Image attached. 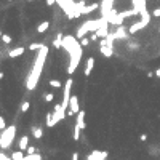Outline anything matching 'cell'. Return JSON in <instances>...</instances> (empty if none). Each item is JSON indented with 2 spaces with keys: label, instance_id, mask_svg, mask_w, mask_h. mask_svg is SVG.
I'll list each match as a JSON object with an SVG mask.
<instances>
[{
  "label": "cell",
  "instance_id": "cell-1",
  "mask_svg": "<svg viewBox=\"0 0 160 160\" xmlns=\"http://www.w3.org/2000/svg\"><path fill=\"white\" fill-rule=\"evenodd\" d=\"M46 54H48V46L43 45L42 48L39 50V53H37L34 66H32L29 75H27V79H26V88L29 90V91H32L37 87V83H39L40 74H42V69H43V64H45V59H46Z\"/></svg>",
  "mask_w": 160,
  "mask_h": 160
},
{
  "label": "cell",
  "instance_id": "cell-2",
  "mask_svg": "<svg viewBox=\"0 0 160 160\" xmlns=\"http://www.w3.org/2000/svg\"><path fill=\"white\" fill-rule=\"evenodd\" d=\"M106 23H109L106 16H101L99 19H90V21H85V23H83V24L79 27V29H77V39L80 40L82 37H85L88 32H96L99 27L104 26ZM109 24H110V23H109Z\"/></svg>",
  "mask_w": 160,
  "mask_h": 160
},
{
  "label": "cell",
  "instance_id": "cell-3",
  "mask_svg": "<svg viewBox=\"0 0 160 160\" xmlns=\"http://www.w3.org/2000/svg\"><path fill=\"white\" fill-rule=\"evenodd\" d=\"M15 136H16V127L15 125H10V127H6L5 130H2V133H0V149L6 150L8 147L13 144Z\"/></svg>",
  "mask_w": 160,
  "mask_h": 160
},
{
  "label": "cell",
  "instance_id": "cell-4",
  "mask_svg": "<svg viewBox=\"0 0 160 160\" xmlns=\"http://www.w3.org/2000/svg\"><path fill=\"white\" fill-rule=\"evenodd\" d=\"M82 43H79L77 46L74 48V51H71L69 54H71V63H69V67H67V74H74L75 72V69H77V66L80 64V61H82Z\"/></svg>",
  "mask_w": 160,
  "mask_h": 160
},
{
  "label": "cell",
  "instance_id": "cell-5",
  "mask_svg": "<svg viewBox=\"0 0 160 160\" xmlns=\"http://www.w3.org/2000/svg\"><path fill=\"white\" fill-rule=\"evenodd\" d=\"M133 8H135V10H138V13L141 15V18H143V21H146V23L149 24L150 16H152V15L147 11L146 0H133Z\"/></svg>",
  "mask_w": 160,
  "mask_h": 160
},
{
  "label": "cell",
  "instance_id": "cell-6",
  "mask_svg": "<svg viewBox=\"0 0 160 160\" xmlns=\"http://www.w3.org/2000/svg\"><path fill=\"white\" fill-rule=\"evenodd\" d=\"M66 115H67V112H66V109L63 107V104H56L54 109H53V120H51V127H54L56 123H58L59 120L66 119Z\"/></svg>",
  "mask_w": 160,
  "mask_h": 160
},
{
  "label": "cell",
  "instance_id": "cell-7",
  "mask_svg": "<svg viewBox=\"0 0 160 160\" xmlns=\"http://www.w3.org/2000/svg\"><path fill=\"white\" fill-rule=\"evenodd\" d=\"M72 79H67L64 83V95H63V107L64 109H69V101H71V88H72Z\"/></svg>",
  "mask_w": 160,
  "mask_h": 160
},
{
  "label": "cell",
  "instance_id": "cell-8",
  "mask_svg": "<svg viewBox=\"0 0 160 160\" xmlns=\"http://www.w3.org/2000/svg\"><path fill=\"white\" fill-rule=\"evenodd\" d=\"M112 5H114V0H102V2L99 3V11H101V16H106V15L112 10V8H114Z\"/></svg>",
  "mask_w": 160,
  "mask_h": 160
},
{
  "label": "cell",
  "instance_id": "cell-9",
  "mask_svg": "<svg viewBox=\"0 0 160 160\" xmlns=\"http://www.w3.org/2000/svg\"><path fill=\"white\" fill-rule=\"evenodd\" d=\"M85 0H77L75 2V10H74V18H79L80 15H83V10H85Z\"/></svg>",
  "mask_w": 160,
  "mask_h": 160
},
{
  "label": "cell",
  "instance_id": "cell-10",
  "mask_svg": "<svg viewBox=\"0 0 160 160\" xmlns=\"http://www.w3.org/2000/svg\"><path fill=\"white\" fill-rule=\"evenodd\" d=\"M99 51L102 56H106V58H112V54H114V48L106 43H99Z\"/></svg>",
  "mask_w": 160,
  "mask_h": 160
},
{
  "label": "cell",
  "instance_id": "cell-11",
  "mask_svg": "<svg viewBox=\"0 0 160 160\" xmlns=\"http://www.w3.org/2000/svg\"><path fill=\"white\" fill-rule=\"evenodd\" d=\"M146 26H147V23L141 19V21H138V23H135V24H131V26H130V29H128V32H130V34H136L138 31L144 29Z\"/></svg>",
  "mask_w": 160,
  "mask_h": 160
},
{
  "label": "cell",
  "instance_id": "cell-12",
  "mask_svg": "<svg viewBox=\"0 0 160 160\" xmlns=\"http://www.w3.org/2000/svg\"><path fill=\"white\" fill-rule=\"evenodd\" d=\"M75 122H77L75 125H79L82 130H85V127H87V123H85V112L79 110V112H77V120H75Z\"/></svg>",
  "mask_w": 160,
  "mask_h": 160
},
{
  "label": "cell",
  "instance_id": "cell-13",
  "mask_svg": "<svg viewBox=\"0 0 160 160\" xmlns=\"http://www.w3.org/2000/svg\"><path fill=\"white\" fill-rule=\"evenodd\" d=\"M128 31L125 29V27H123V24H122V26H117V31H115V39H127V37H128Z\"/></svg>",
  "mask_w": 160,
  "mask_h": 160
},
{
  "label": "cell",
  "instance_id": "cell-14",
  "mask_svg": "<svg viewBox=\"0 0 160 160\" xmlns=\"http://www.w3.org/2000/svg\"><path fill=\"white\" fill-rule=\"evenodd\" d=\"M24 46H16V48H13V50H10V53H8V56L10 58H19V56L24 53Z\"/></svg>",
  "mask_w": 160,
  "mask_h": 160
},
{
  "label": "cell",
  "instance_id": "cell-15",
  "mask_svg": "<svg viewBox=\"0 0 160 160\" xmlns=\"http://www.w3.org/2000/svg\"><path fill=\"white\" fill-rule=\"evenodd\" d=\"M69 109H72L75 114H77V112L80 110L79 109V98L77 96H71V101H69Z\"/></svg>",
  "mask_w": 160,
  "mask_h": 160
},
{
  "label": "cell",
  "instance_id": "cell-16",
  "mask_svg": "<svg viewBox=\"0 0 160 160\" xmlns=\"http://www.w3.org/2000/svg\"><path fill=\"white\" fill-rule=\"evenodd\" d=\"M27 146H29V136L24 135V136L19 139V143H18V147H19L21 150H26V149H27Z\"/></svg>",
  "mask_w": 160,
  "mask_h": 160
},
{
  "label": "cell",
  "instance_id": "cell-17",
  "mask_svg": "<svg viewBox=\"0 0 160 160\" xmlns=\"http://www.w3.org/2000/svg\"><path fill=\"white\" fill-rule=\"evenodd\" d=\"M93 66H95V58H88V61H87V67H85V75H87V77L91 74Z\"/></svg>",
  "mask_w": 160,
  "mask_h": 160
},
{
  "label": "cell",
  "instance_id": "cell-18",
  "mask_svg": "<svg viewBox=\"0 0 160 160\" xmlns=\"http://www.w3.org/2000/svg\"><path fill=\"white\" fill-rule=\"evenodd\" d=\"M53 46H54V48H61V46H63V34L61 32L56 34V39L53 40Z\"/></svg>",
  "mask_w": 160,
  "mask_h": 160
},
{
  "label": "cell",
  "instance_id": "cell-19",
  "mask_svg": "<svg viewBox=\"0 0 160 160\" xmlns=\"http://www.w3.org/2000/svg\"><path fill=\"white\" fill-rule=\"evenodd\" d=\"M48 27H50V23L48 21H43V23H40L39 26H37V32H39V34H45Z\"/></svg>",
  "mask_w": 160,
  "mask_h": 160
},
{
  "label": "cell",
  "instance_id": "cell-20",
  "mask_svg": "<svg viewBox=\"0 0 160 160\" xmlns=\"http://www.w3.org/2000/svg\"><path fill=\"white\" fill-rule=\"evenodd\" d=\"M95 10H99V3H91V5H87V6H85V10H83V15L91 13V11H95Z\"/></svg>",
  "mask_w": 160,
  "mask_h": 160
},
{
  "label": "cell",
  "instance_id": "cell-21",
  "mask_svg": "<svg viewBox=\"0 0 160 160\" xmlns=\"http://www.w3.org/2000/svg\"><path fill=\"white\" fill-rule=\"evenodd\" d=\"M32 135H34V138H37V139H40L42 136H43V130L39 127V128H37V127H32Z\"/></svg>",
  "mask_w": 160,
  "mask_h": 160
},
{
  "label": "cell",
  "instance_id": "cell-22",
  "mask_svg": "<svg viewBox=\"0 0 160 160\" xmlns=\"http://www.w3.org/2000/svg\"><path fill=\"white\" fill-rule=\"evenodd\" d=\"M23 160H42V155L39 152H35V154H26Z\"/></svg>",
  "mask_w": 160,
  "mask_h": 160
},
{
  "label": "cell",
  "instance_id": "cell-23",
  "mask_svg": "<svg viewBox=\"0 0 160 160\" xmlns=\"http://www.w3.org/2000/svg\"><path fill=\"white\" fill-rule=\"evenodd\" d=\"M10 157H11L13 160H23V158H24V150H21V149L16 150V152H13Z\"/></svg>",
  "mask_w": 160,
  "mask_h": 160
},
{
  "label": "cell",
  "instance_id": "cell-24",
  "mask_svg": "<svg viewBox=\"0 0 160 160\" xmlns=\"http://www.w3.org/2000/svg\"><path fill=\"white\" fill-rule=\"evenodd\" d=\"M91 154H95V155H98V157H102V158H107V152H106V150H91Z\"/></svg>",
  "mask_w": 160,
  "mask_h": 160
},
{
  "label": "cell",
  "instance_id": "cell-25",
  "mask_svg": "<svg viewBox=\"0 0 160 160\" xmlns=\"http://www.w3.org/2000/svg\"><path fill=\"white\" fill-rule=\"evenodd\" d=\"M42 46H43L42 43H31V45H29V50H32V51H39Z\"/></svg>",
  "mask_w": 160,
  "mask_h": 160
},
{
  "label": "cell",
  "instance_id": "cell-26",
  "mask_svg": "<svg viewBox=\"0 0 160 160\" xmlns=\"http://www.w3.org/2000/svg\"><path fill=\"white\" fill-rule=\"evenodd\" d=\"M80 130H82V128H80L79 125H75V130H74V139H75V141H79V138H80Z\"/></svg>",
  "mask_w": 160,
  "mask_h": 160
},
{
  "label": "cell",
  "instance_id": "cell-27",
  "mask_svg": "<svg viewBox=\"0 0 160 160\" xmlns=\"http://www.w3.org/2000/svg\"><path fill=\"white\" fill-rule=\"evenodd\" d=\"M50 85H51L53 88H61V85H63V83H61L59 80H54V79H51V80H50Z\"/></svg>",
  "mask_w": 160,
  "mask_h": 160
},
{
  "label": "cell",
  "instance_id": "cell-28",
  "mask_svg": "<svg viewBox=\"0 0 160 160\" xmlns=\"http://www.w3.org/2000/svg\"><path fill=\"white\" fill-rule=\"evenodd\" d=\"M2 42H3L5 45H10V43H11V37L8 35V34H3V35H2Z\"/></svg>",
  "mask_w": 160,
  "mask_h": 160
},
{
  "label": "cell",
  "instance_id": "cell-29",
  "mask_svg": "<svg viewBox=\"0 0 160 160\" xmlns=\"http://www.w3.org/2000/svg\"><path fill=\"white\" fill-rule=\"evenodd\" d=\"M29 107H31V102L29 101H24L23 104H21V112H27V110H29Z\"/></svg>",
  "mask_w": 160,
  "mask_h": 160
},
{
  "label": "cell",
  "instance_id": "cell-30",
  "mask_svg": "<svg viewBox=\"0 0 160 160\" xmlns=\"http://www.w3.org/2000/svg\"><path fill=\"white\" fill-rule=\"evenodd\" d=\"M43 99H45L46 102H51V101L54 99V95H53V93H46V95H43Z\"/></svg>",
  "mask_w": 160,
  "mask_h": 160
},
{
  "label": "cell",
  "instance_id": "cell-31",
  "mask_svg": "<svg viewBox=\"0 0 160 160\" xmlns=\"http://www.w3.org/2000/svg\"><path fill=\"white\" fill-rule=\"evenodd\" d=\"M87 160H106V158L98 157V155H95V154H88V155H87Z\"/></svg>",
  "mask_w": 160,
  "mask_h": 160
},
{
  "label": "cell",
  "instance_id": "cell-32",
  "mask_svg": "<svg viewBox=\"0 0 160 160\" xmlns=\"http://www.w3.org/2000/svg\"><path fill=\"white\" fill-rule=\"evenodd\" d=\"M51 120H53V114L48 112V114H46V127L48 128H51Z\"/></svg>",
  "mask_w": 160,
  "mask_h": 160
},
{
  "label": "cell",
  "instance_id": "cell-33",
  "mask_svg": "<svg viewBox=\"0 0 160 160\" xmlns=\"http://www.w3.org/2000/svg\"><path fill=\"white\" fill-rule=\"evenodd\" d=\"M80 43H82V46H88L90 39H87V37H82V39H80Z\"/></svg>",
  "mask_w": 160,
  "mask_h": 160
},
{
  "label": "cell",
  "instance_id": "cell-34",
  "mask_svg": "<svg viewBox=\"0 0 160 160\" xmlns=\"http://www.w3.org/2000/svg\"><path fill=\"white\" fill-rule=\"evenodd\" d=\"M37 150H35V147L34 146H27V149H26V154H35Z\"/></svg>",
  "mask_w": 160,
  "mask_h": 160
},
{
  "label": "cell",
  "instance_id": "cell-35",
  "mask_svg": "<svg viewBox=\"0 0 160 160\" xmlns=\"http://www.w3.org/2000/svg\"><path fill=\"white\" fill-rule=\"evenodd\" d=\"M6 128V123H5V119L0 115V130H5Z\"/></svg>",
  "mask_w": 160,
  "mask_h": 160
},
{
  "label": "cell",
  "instance_id": "cell-36",
  "mask_svg": "<svg viewBox=\"0 0 160 160\" xmlns=\"http://www.w3.org/2000/svg\"><path fill=\"white\" fill-rule=\"evenodd\" d=\"M150 15L155 16V18H158V16H160V8H155V10H154L152 13H150Z\"/></svg>",
  "mask_w": 160,
  "mask_h": 160
},
{
  "label": "cell",
  "instance_id": "cell-37",
  "mask_svg": "<svg viewBox=\"0 0 160 160\" xmlns=\"http://www.w3.org/2000/svg\"><path fill=\"white\" fill-rule=\"evenodd\" d=\"M98 39H99V37H98V34H96V32H93V34L90 35V40H98Z\"/></svg>",
  "mask_w": 160,
  "mask_h": 160
},
{
  "label": "cell",
  "instance_id": "cell-38",
  "mask_svg": "<svg viewBox=\"0 0 160 160\" xmlns=\"http://www.w3.org/2000/svg\"><path fill=\"white\" fill-rule=\"evenodd\" d=\"M56 3V0H46V5H48V6H53Z\"/></svg>",
  "mask_w": 160,
  "mask_h": 160
},
{
  "label": "cell",
  "instance_id": "cell-39",
  "mask_svg": "<svg viewBox=\"0 0 160 160\" xmlns=\"http://www.w3.org/2000/svg\"><path fill=\"white\" fill-rule=\"evenodd\" d=\"M72 160H79V154H77V152L72 154Z\"/></svg>",
  "mask_w": 160,
  "mask_h": 160
},
{
  "label": "cell",
  "instance_id": "cell-40",
  "mask_svg": "<svg viewBox=\"0 0 160 160\" xmlns=\"http://www.w3.org/2000/svg\"><path fill=\"white\" fill-rule=\"evenodd\" d=\"M139 139H141V141H146V139H147V135H141Z\"/></svg>",
  "mask_w": 160,
  "mask_h": 160
},
{
  "label": "cell",
  "instance_id": "cell-41",
  "mask_svg": "<svg viewBox=\"0 0 160 160\" xmlns=\"http://www.w3.org/2000/svg\"><path fill=\"white\" fill-rule=\"evenodd\" d=\"M155 75H157V77L160 79V69H157V71H155Z\"/></svg>",
  "mask_w": 160,
  "mask_h": 160
},
{
  "label": "cell",
  "instance_id": "cell-42",
  "mask_svg": "<svg viewBox=\"0 0 160 160\" xmlns=\"http://www.w3.org/2000/svg\"><path fill=\"white\" fill-rule=\"evenodd\" d=\"M3 77H5V74H3V72H0V80H2Z\"/></svg>",
  "mask_w": 160,
  "mask_h": 160
},
{
  "label": "cell",
  "instance_id": "cell-43",
  "mask_svg": "<svg viewBox=\"0 0 160 160\" xmlns=\"http://www.w3.org/2000/svg\"><path fill=\"white\" fill-rule=\"evenodd\" d=\"M2 35H3V32H2V31H0V37H2Z\"/></svg>",
  "mask_w": 160,
  "mask_h": 160
},
{
  "label": "cell",
  "instance_id": "cell-44",
  "mask_svg": "<svg viewBox=\"0 0 160 160\" xmlns=\"http://www.w3.org/2000/svg\"><path fill=\"white\" fill-rule=\"evenodd\" d=\"M27 2H32V0H27Z\"/></svg>",
  "mask_w": 160,
  "mask_h": 160
},
{
  "label": "cell",
  "instance_id": "cell-45",
  "mask_svg": "<svg viewBox=\"0 0 160 160\" xmlns=\"http://www.w3.org/2000/svg\"><path fill=\"white\" fill-rule=\"evenodd\" d=\"M8 2H11V0H8Z\"/></svg>",
  "mask_w": 160,
  "mask_h": 160
}]
</instances>
